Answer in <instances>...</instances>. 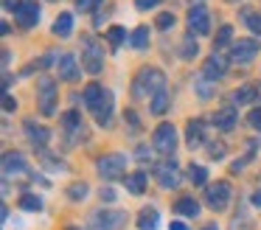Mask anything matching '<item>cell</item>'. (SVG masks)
<instances>
[{
  "instance_id": "obj_1",
  "label": "cell",
  "mask_w": 261,
  "mask_h": 230,
  "mask_svg": "<svg viewBox=\"0 0 261 230\" xmlns=\"http://www.w3.org/2000/svg\"><path fill=\"white\" fill-rule=\"evenodd\" d=\"M166 90V76L158 70V67H143L135 79H132V98L135 101H152L154 95Z\"/></svg>"
},
{
  "instance_id": "obj_2",
  "label": "cell",
  "mask_w": 261,
  "mask_h": 230,
  "mask_svg": "<svg viewBox=\"0 0 261 230\" xmlns=\"http://www.w3.org/2000/svg\"><path fill=\"white\" fill-rule=\"evenodd\" d=\"M57 98H59V87L54 76H40L37 79V107L45 118H51L57 112Z\"/></svg>"
},
{
  "instance_id": "obj_3",
  "label": "cell",
  "mask_w": 261,
  "mask_h": 230,
  "mask_svg": "<svg viewBox=\"0 0 261 230\" xmlns=\"http://www.w3.org/2000/svg\"><path fill=\"white\" fill-rule=\"evenodd\" d=\"M152 149L160 151V155H174L177 149V126L171 121H163L154 126L152 132Z\"/></svg>"
},
{
  "instance_id": "obj_4",
  "label": "cell",
  "mask_w": 261,
  "mask_h": 230,
  "mask_svg": "<svg viewBox=\"0 0 261 230\" xmlns=\"http://www.w3.org/2000/svg\"><path fill=\"white\" fill-rule=\"evenodd\" d=\"M82 67L87 73H101L104 67V54H101V45H98L96 37H85L82 39Z\"/></svg>"
},
{
  "instance_id": "obj_5",
  "label": "cell",
  "mask_w": 261,
  "mask_h": 230,
  "mask_svg": "<svg viewBox=\"0 0 261 230\" xmlns=\"http://www.w3.org/2000/svg\"><path fill=\"white\" fill-rule=\"evenodd\" d=\"M186 22H188L191 37H208V34H211V11H208V6L194 3L191 9H188Z\"/></svg>"
},
{
  "instance_id": "obj_6",
  "label": "cell",
  "mask_w": 261,
  "mask_h": 230,
  "mask_svg": "<svg viewBox=\"0 0 261 230\" xmlns=\"http://www.w3.org/2000/svg\"><path fill=\"white\" fill-rule=\"evenodd\" d=\"M98 174H101L104 180H118L126 174V157L118 155V151H113V155H104L101 160H98Z\"/></svg>"
},
{
  "instance_id": "obj_7",
  "label": "cell",
  "mask_w": 261,
  "mask_h": 230,
  "mask_svg": "<svg viewBox=\"0 0 261 230\" xmlns=\"http://www.w3.org/2000/svg\"><path fill=\"white\" fill-rule=\"evenodd\" d=\"M258 54H261L258 39H239V42L230 45V59L239 62V65H247V62H253Z\"/></svg>"
},
{
  "instance_id": "obj_8",
  "label": "cell",
  "mask_w": 261,
  "mask_h": 230,
  "mask_svg": "<svg viewBox=\"0 0 261 230\" xmlns=\"http://www.w3.org/2000/svg\"><path fill=\"white\" fill-rule=\"evenodd\" d=\"M205 202H208L214 211H225L227 202H230V185H227L225 180L208 185V188H205Z\"/></svg>"
},
{
  "instance_id": "obj_9",
  "label": "cell",
  "mask_w": 261,
  "mask_h": 230,
  "mask_svg": "<svg viewBox=\"0 0 261 230\" xmlns=\"http://www.w3.org/2000/svg\"><path fill=\"white\" fill-rule=\"evenodd\" d=\"M154 180H158V185H160V188H166V191L177 188V185H180V168H177V163L169 160V163L154 166Z\"/></svg>"
},
{
  "instance_id": "obj_10",
  "label": "cell",
  "mask_w": 261,
  "mask_h": 230,
  "mask_svg": "<svg viewBox=\"0 0 261 230\" xmlns=\"http://www.w3.org/2000/svg\"><path fill=\"white\" fill-rule=\"evenodd\" d=\"M14 22H17L23 31L34 28L37 22H40V6H37L34 0H23V6H20L17 14H14Z\"/></svg>"
},
{
  "instance_id": "obj_11",
  "label": "cell",
  "mask_w": 261,
  "mask_h": 230,
  "mask_svg": "<svg viewBox=\"0 0 261 230\" xmlns=\"http://www.w3.org/2000/svg\"><path fill=\"white\" fill-rule=\"evenodd\" d=\"M225 73H227V59L214 50V56H208V59H205V65H202V79L216 82V79H222Z\"/></svg>"
},
{
  "instance_id": "obj_12",
  "label": "cell",
  "mask_w": 261,
  "mask_h": 230,
  "mask_svg": "<svg viewBox=\"0 0 261 230\" xmlns=\"http://www.w3.org/2000/svg\"><path fill=\"white\" fill-rule=\"evenodd\" d=\"M57 73H59V79H62V82H76V79L82 76L76 56L73 54H62V56H59V59H57Z\"/></svg>"
},
{
  "instance_id": "obj_13",
  "label": "cell",
  "mask_w": 261,
  "mask_h": 230,
  "mask_svg": "<svg viewBox=\"0 0 261 230\" xmlns=\"http://www.w3.org/2000/svg\"><path fill=\"white\" fill-rule=\"evenodd\" d=\"M113 107H115V101H113V93L110 90H104V95H101V101H98L96 107H93V118H96V123L98 126H110V118H113Z\"/></svg>"
},
{
  "instance_id": "obj_14",
  "label": "cell",
  "mask_w": 261,
  "mask_h": 230,
  "mask_svg": "<svg viewBox=\"0 0 261 230\" xmlns=\"http://www.w3.org/2000/svg\"><path fill=\"white\" fill-rule=\"evenodd\" d=\"M186 143H188V149H199L205 143V121L202 118H191L186 123Z\"/></svg>"
},
{
  "instance_id": "obj_15",
  "label": "cell",
  "mask_w": 261,
  "mask_h": 230,
  "mask_svg": "<svg viewBox=\"0 0 261 230\" xmlns=\"http://www.w3.org/2000/svg\"><path fill=\"white\" fill-rule=\"evenodd\" d=\"M25 138L31 140L34 146H48V140H51V129H45V126H40V123H34V121H25Z\"/></svg>"
},
{
  "instance_id": "obj_16",
  "label": "cell",
  "mask_w": 261,
  "mask_h": 230,
  "mask_svg": "<svg viewBox=\"0 0 261 230\" xmlns=\"http://www.w3.org/2000/svg\"><path fill=\"white\" fill-rule=\"evenodd\" d=\"M236 121H239L236 107H225V110H216V115H214L216 129H222V132H230V129H236Z\"/></svg>"
},
{
  "instance_id": "obj_17",
  "label": "cell",
  "mask_w": 261,
  "mask_h": 230,
  "mask_svg": "<svg viewBox=\"0 0 261 230\" xmlns=\"http://www.w3.org/2000/svg\"><path fill=\"white\" fill-rule=\"evenodd\" d=\"M25 171V157L20 151H6L3 155V174L12 177V174H23Z\"/></svg>"
},
{
  "instance_id": "obj_18",
  "label": "cell",
  "mask_w": 261,
  "mask_h": 230,
  "mask_svg": "<svg viewBox=\"0 0 261 230\" xmlns=\"http://www.w3.org/2000/svg\"><path fill=\"white\" fill-rule=\"evenodd\" d=\"M101 95H104V87H101L98 82H90L85 90H82V101H85L87 110H93V107H96L98 101H101Z\"/></svg>"
},
{
  "instance_id": "obj_19",
  "label": "cell",
  "mask_w": 261,
  "mask_h": 230,
  "mask_svg": "<svg viewBox=\"0 0 261 230\" xmlns=\"http://www.w3.org/2000/svg\"><path fill=\"white\" fill-rule=\"evenodd\" d=\"M93 222H96L101 230H115L118 224H124V216H121V213H113V211H101V213H96Z\"/></svg>"
},
{
  "instance_id": "obj_20",
  "label": "cell",
  "mask_w": 261,
  "mask_h": 230,
  "mask_svg": "<svg viewBox=\"0 0 261 230\" xmlns=\"http://www.w3.org/2000/svg\"><path fill=\"white\" fill-rule=\"evenodd\" d=\"M54 34H57V37H62V39L73 34V14H70V11H62V14L54 20Z\"/></svg>"
},
{
  "instance_id": "obj_21",
  "label": "cell",
  "mask_w": 261,
  "mask_h": 230,
  "mask_svg": "<svg viewBox=\"0 0 261 230\" xmlns=\"http://www.w3.org/2000/svg\"><path fill=\"white\" fill-rule=\"evenodd\" d=\"M171 211H177L180 216H199V202L194 196H180Z\"/></svg>"
},
{
  "instance_id": "obj_22",
  "label": "cell",
  "mask_w": 261,
  "mask_h": 230,
  "mask_svg": "<svg viewBox=\"0 0 261 230\" xmlns=\"http://www.w3.org/2000/svg\"><path fill=\"white\" fill-rule=\"evenodd\" d=\"M160 222V213L154 211V208H143L141 213H138V230H154Z\"/></svg>"
},
{
  "instance_id": "obj_23",
  "label": "cell",
  "mask_w": 261,
  "mask_h": 230,
  "mask_svg": "<svg viewBox=\"0 0 261 230\" xmlns=\"http://www.w3.org/2000/svg\"><path fill=\"white\" fill-rule=\"evenodd\" d=\"M129 45L135 50H146L149 48V25H138L135 31L129 34Z\"/></svg>"
},
{
  "instance_id": "obj_24",
  "label": "cell",
  "mask_w": 261,
  "mask_h": 230,
  "mask_svg": "<svg viewBox=\"0 0 261 230\" xmlns=\"http://www.w3.org/2000/svg\"><path fill=\"white\" fill-rule=\"evenodd\" d=\"M104 37H107L110 48H113V50H118L121 45L126 42V28H121V25H110L107 31H104Z\"/></svg>"
},
{
  "instance_id": "obj_25",
  "label": "cell",
  "mask_w": 261,
  "mask_h": 230,
  "mask_svg": "<svg viewBox=\"0 0 261 230\" xmlns=\"http://www.w3.org/2000/svg\"><path fill=\"white\" fill-rule=\"evenodd\" d=\"M255 98H258V87H255V84H244V87H239L236 93H233V101H236V104H253Z\"/></svg>"
},
{
  "instance_id": "obj_26",
  "label": "cell",
  "mask_w": 261,
  "mask_h": 230,
  "mask_svg": "<svg viewBox=\"0 0 261 230\" xmlns=\"http://www.w3.org/2000/svg\"><path fill=\"white\" fill-rule=\"evenodd\" d=\"M169 104H171V98H169V93L166 90H160L158 95H154L152 101H149V110L154 112V115H163L166 110H169Z\"/></svg>"
},
{
  "instance_id": "obj_27",
  "label": "cell",
  "mask_w": 261,
  "mask_h": 230,
  "mask_svg": "<svg viewBox=\"0 0 261 230\" xmlns=\"http://www.w3.org/2000/svg\"><path fill=\"white\" fill-rule=\"evenodd\" d=\"M126 188L132 191V194H143L146 191V171H135L126 177Z\"/></svg>"
},
{
  "instance_id": "obj_28",
  "label": "cell",
  "mask_w": 261,
  "mask_h": 230,
  "mask_svg": "<svg viewBox=\"0 0 261 230\" xmlns=\"http://www.w3.org/2000/svg\"><path fill=\"white\" fill-rule=\"evenodd\" d=\"M188 180H191L194 185H205L208 183V168L199 166V163H191V166H188Z\"/></svg>"
},
{
  "instance_id": "obj_29",
  "label": "cell",
  "mask_w": 261,
  "mask_h": 230,
  "mask_svg": "<svg viewBox=\"0 0 261 230\" xmlns=\"http://www.w3.org/2000/svg\"><path fill=\"white\" fill-rule=\"evenodd\" d=\"M230 39H233V25H219V31L214 37V50H222Z\"/></svg>"
},
{
  "instance_id": "obj_30",
  "label": "cell",
  "mask_w": 261,
  "mask_h": 230,
  "mask_svg": "<svg viewBox=\"0 0 261 230\" xmlns=\"http://www.w3.org/2000/svg\"><path fill=\"white\" fill-rule=\"evenodd\" d=\"M177 17L171 14V11H160L158 17H154V28H160V31H169V28H174Z\"/></svg>"
},
{
  "instance_id": "obj_31",
  "label": "cell",
  "mask_w": 261,
  "mask_h": 230,
  "mask_svg": "<svg viewBox=\"0 0 261 230\" xmlns=\"http://www.w3.org/2000/svg\"><path fill=\"white\" fill-rule=\"evenodd\" d=\"M17 205L23 208V211H31V213H34V211H40V208H42V199H40V196H34V194H23Z\"/></svg>"
},
{
  "instance_id": "obj_32",
  "label": "cell",
  "mask_w": 261,
  "mask_h": 230,
  "mask_svg": "<svg viewBox=\"0 0 261 230\" xmlns=\"http://www.w3.org/2000/svg\"><path fill=\"white\" fill-rule=\"evenodd\" d=\"M244 22H247V28L255 37H261V11H247V14H244Z\"/></svg>"
},
{
  "instance_id": "obj_33",
  "label": "cell",
  "mask_w": 261,
  "mask_h": 230,
  "mask_svg": "<svg viewBox=\"0 0 261 230\" xmlns=\"http://www.w3.org/2000/svg\"><path fill=\"white\" fill-rule=\"evenodd\" d=\"M180 50H182V54H180L182 59H194V56L199 54V48H197V42H194V37H191V34H188V37L182 39V48H180Z\"/></svg>"
},
{
  "instance_id": "obj_34",
  "label": "cell",
  "mask_w": 261,
  "mask_h": 230,
  "mask_svg": "<svg viewBox=\"0 0 261 230\" xmlns=\"http://www.w3.org/2000/svg\"><path fill=\"white\" fill-rule=\"evenodd\" d=\"M62 126L68 129V132H73V129H79V112H76V110L65 112V115H62Z\"/></svg>"
},
{
  "instance_id": "obj_35",
  "label": "cell",
  "mask_w": 261,
  "mask_h": 230,
  "mask_svg": "<svg viewBox=\"0 0 261 230\" xmlns=\"http://www.w3.org/2000/svg\"><path fill=\"white\" fill-rule=\"evenodd\" d=\"M68 196H70V199H85V196H87V185L85 183H73L68 188Z\"/></svg>"
},
{
  "instance_id": "obj_36",
  "label": "cell",
  "mask_w": 261,
  "mask_h": 230,
  "mask_svg": "<svg viewBox=\"0 0 261 230\" xmlns=\"http://www.w3.org/2000/svg\"><path fill=\"white\" fill-rule=\"evenodd\" d=\"M124 121L129 123L132 132H138V129H141V121H138V112H135V110H126V112H124Z\"/></svg>"
},
{
  "instance_id": "obj_37",
  "label": "cell",
  "mask_w": 261,
  "mask_h": 230,
  "mask_svg": "<svg viewBox=\"0 0 261 230\" xmlns=\"http://www.w3.org/2000/svg\"><path fill=\"white\" fill-rule=\"evenodd\" d=\"M104 0H76V9L79 11H93V9H98Z\"/></svg>"
},
{
  "instance_id": "obj_38",
  "label": "cell",
  "mask_w": 261,
  "mask_h": 230,
  "mask_svg": "<svg viewBox=\"0 0 261 230\" xmlns=\"http://www.w3.org/2000/svg\"><path fill=\"white\" fill-rule=\"evenodd\" d=\"M247 121H250V126L255 129V132H261V107H255L253 112L247 115Z\"/></svg>"
},
{
  "instance_id": "obj_39",
  "label": "cell",
  "mask_w": 261,
  "mask_h": 230,
  "mask_svg": "<svg viewBox=\"0 0 261 230\" xmlns=\"http://www.w3.org/2000/svg\"><path fill=\"white\" fill-rule=\"evenodd\" d=\"M208 155L216 157V160H219V157H225V143H222V140H216L214 146H208Z\"/></svg>"
},
{
  "instance_id": "obj_40",
  "label": "cell",
  "mask_w": 261,
  "mask_h": 230,
  "mask_svg": "<svg viewBox=\"0 0 261 230\" xmlns=\"http://www.w3.org/2000/svg\"><path fill=\"white\" fill-rule=\"evenodd\" d=\"M163 0H135V9L138 11H149V9H154V6H160Z\"/></svg>"
},
{
  "instance_id": "obj_41",
  "label": "cell",
  "mask_w": 261,
  "mask_h": 230,
  "mask_svg": "<svg viewBox=\"0 0 261 230\" xmlns=\"http://www.w3.org/2000/svg\"><path fill=\"white\" fill-rule=\"evenodd\" d=\"M205 82H208V79H199V82H197V93L202 95V101H205V98H211V87H208Z\"/></svg>"
},
{
  "instance_id": "obj_42",
  "label": "cell",
  "mask_w": 261,
  "mask_h": 230,
  "mask_svg": "<svg viewBox=\"0 0 261 230\" xmlns=\"http://www.w3.org/2000/svg\"><path fill=\"white\" fill-rule=\"evenodd\" d=\"M3 110H6V112H14V110H17V101H14V95H3Z\"/></svg>"
},
{
  "instance_id": "obj_43",
  "label": "cell",
  "mask_w": 261,
  "mask_h": 230,
  "mask_svg": "<svg viewBox=\"0 0 261 230\" xmlns=\"http://www.w3.org/2000/svg\"><path fill=\"white\" fill-rule=\"evenodd\" d=\"M6 3V11H12V14H17V9L23 6V0H3Z\"/></svg>"
},
{
  "instance_id": "obj_44",
  "label": "cell",
  "mask_w": 261,
  "mask_h": 230,
  "mask_svg": "<svg viewBox=\"0 0 261 230\" xmlns=\"http://www.w3.org/2000/svg\"><path fill=\"white\" fill-rule=\"evenodd\" d=\"M9 59H12V50L6 48V50H3V67H9Z\"/></svg>"
},
{
  "instance_id": "obj_45",
  "label": "cell",
  "mask_w": 261,
  "mask_h": 230,
  "mask_svg": "<svg viewBox=\"0 0 261 230\" xmlns=\"http://www.w3.org/2000/svg\"><path fill=\"white\" fill-rule=\"evenodd\" d=\"M101 199H110V202H113L115 194H113V191H101Z\"/></svg>"
},
{
  "instance_id": "obj_46",
  "label": "cell",
  "mask_w": 261,
  "mask_h": 230,
  "mask_svg": "<svg viewBox=\"0 0 261 230\" xmlns=\"http://www.w3.org/2000/svg\"><path fill=\"white\" fill-rule=\"evenodd\" d=\"M171 230H188V227L182 222H171Z\"/></svg>"
},
{
  "instance_id": "obj_47",
  "label": "cell",
  "mask_w": 261,
  "mask_h": 230,
  "mask_svg": "<svg viewBox=\"0 0 261 230\" xmlns=\"http://www.w3.org/2000/svg\"><path fill=\"white\" fill-rule=\"evenodd\" d=\"M205 230H216V224H208V227H205Z\"/></svg>"
},
{
  "instance_id": "obj_48",
  "label": "cell",
  "mask_w": 261,
  "mask_h": 230,
  "mask_svg": "<svg viewBox=\"0 0 261 230\" xmlns=\"http://www.w3.org/2000/svg\"><path fill=\"white\" fill-rule=\"evenodd\" d=\"M48 3H59V0H48Z\"/></svg>"
},
{
  "instance_id": "obj_49",
  "label": "cell",
  "mask_w": 261,
  "mask_h": 230,
  "mask_svg": "<svg viewBox=\"0 0 261 230\" xmlns=\"http://www.w3.org/2000/svg\"><path fill=\"white\" fill-rule=\"evenodd\" d=\"M230 3H233V0H230Z\"/></svg>"
}]
</instances>
